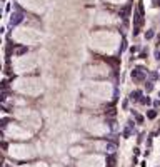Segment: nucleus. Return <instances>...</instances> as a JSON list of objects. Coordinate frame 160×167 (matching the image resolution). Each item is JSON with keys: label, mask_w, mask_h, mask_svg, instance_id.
Listing matches in <instances>:
<instances>
[{"label": "nucleus", "mask_w": 160, "mask_h": 167, "mask_svg": "<svg viewBox=\"0 0 160 167\" xmlns=\"http://www.w3.org/2000/svg\"><path fill=\"white\" fill-rule=\"evenodd\" d=\"M82 94L92 100H110L114 97V85L110 82H99V80H89L82 84Z\"/></svg>", "instance_id": "obj_1"}, {"label": "nucleus", "mask_w": 160, "mask_h": 167, "mask_svg": "<svg viewBox=\"0 0 160 167\" xmlns=\"http://www.w3.org/2000/svg\"><path fill=\"white\" fill-rule=\"evenodd\" d=\"M12 87L20 94L29 95V97H37L43 92V84L37 77H18L12 84Z\"/></svg>", "instance_id": "obj_2"}, {"label": "nucleus", "mask_w": 160, "mask_h": 167, "mask_svg": "<svg viewBox=\"0 0 160 167\" xmlns=\"http://www.w3.org/2000/svg\"><path fill=\"white\" fill-rule=\"evenodd\" d=\"M92 47L103 54H114L118 47V37L110 32H97L92 35Z\"/></svg>", "instance_id": "obj_3"}, {"label": "nucleus", "mask_w": 160, "mask_h": 167, "mask_svg": "<svg viewBox=\"0 0 160 167\" xmlns=\"http://www.w3.org/2000/svg\"><path fill=\"white\" fill-rule=\"evenodd\" d=\"M37 57L33 54H29V55H22L18 57L17 60L14 62V72L17 74H27V72H32L33 69L37 67Z\"/></svg>", "instance_id": "obj_4"}, {"label": "nucleus", "mask_w": 160, "mask_h": 167, "mask_svg": "<svg viewBox=\"0 0 160 167\" xmlns=\"http://www.w3.org/2000/svg\"><path fill=\"white\" fill-rule=\"evenodd\" d=\"M14 39L20 44H35V42H40L42 35L35 30H30V29H22L18 32L14 33Z\"/></svg>", "instance_id": "obj_5"}, {"label": "nucleus", "mask_w": 160, "mask_h": 167, "mask_svg": "<svg viewBox=\"0 0 160 167\" xmlns=\"http://www.w3.org/2000/svg\"><path fill=\"white\" fill-rule=\"evenodd\" d=\"M85 127L89 129L90 132H93V134H105L108 129H107V125L102 122V120L99 119H87V124H85Z\"/></svg>", "instance_id": "obj_6"}, {"label": "nucleus", "mask_w": 160, "mask_h": 167, "mask_svg": "<svg viewBox=\"0 0 160 167\" xmlns=\"http://www.w3.org/2000/svg\"><path fill=\"white\" fill-rule=\"evenodd\" d=\"M108 67H105V65H100V64H97V65H90V67H87L85 69V75L87 77H107L108 75Z\"/></svg>", "instance_id": "obj_7"}, {"label": "nucleus", "mask_w": 160, "mask_h": 167, "mask_svg": "<svg viewBox=\"0 0 160 167\" xmlns=\"http://www.w3.org/2000/svg\"><path fill=\"white\" fill-rule=\"evenodd\" d=\"M7 134L12 135L14 139H27L30 135L25 129H22L20 125H17V124H10V125H8V127H7Z\"/></svg>", "instance_id": "obj_8"}, {"label": "nucleus", "mask_w": 160, "mask_h": 167, "mask_svg": "<svg viewBox=\"0 0 160 167\" xmlns=\"http://www.w3.org/2000/svg\"><path fill=\"white\" fill-rule=\"evenodd\" d=\"M17 117H20V119H24L25 122H33L37 125V122H39V115H37L33 110H29V109H22L17 112Z\"/></svg>", "instance_id": "obj_9"}, {"label": "nucleus", "mask_w": 160, "mask_h": 167, "mask_svg": "<svg viewBox=\"0 0 160 167\" xmlns=\"http://www.w3.org/2000/svg\"><path fill=\"white\" fill-rule=\"evenodd\" d=\"M103 165V159L99 156L95 157H87L82 162H78V167H102Z\"/></svg>", "instance_id": "obj_10"}, {"label": "nucleus", "mask_w": 160, "mask_h": 167, "mask_svg": "<svg viewBox=\"0 0 160 167\" xmlns=\"http://www.w3.org/2000/svg\"><path fill=\"white\" fill-rule=\"evenodd\" d=\"M33 152H30V147H25V145H14L12 147V156L15 157H30Z\"/></svg>", "instance_id": "obj_11"}]
</instances>
